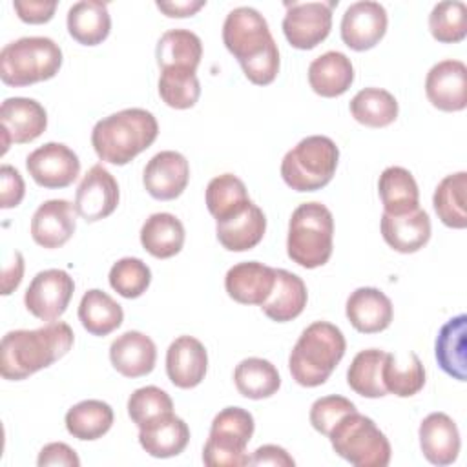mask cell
<instances>
[{"label":"cell","instance_id":"cell-1","mask_svg":"<svg viewBox=\"0 0 467 467\" xmlns=\"http://www.w3.org/2000/svg\"><path fill=\"white\" fill-rule=\"evenodd\" d=\"M223 42L252 84L266 86L275 80L279 49L268 22L257 9L246 5L232 9L223 24Z\"/></svg>","mask_w":467,"mask_h":467},{"label":"cell","instance_id":"cell-2","mask_svg":"<svg viewBox=\"0 0 467 467\" xmlns=\"http://www.w3.org/2000/svg\"><path fill=\"white\" fill-rule=\"evenodd\" d=\"M75 334L64 321H51L35 330H11L0 343V374L20 381L53 365L73 347Z\"/></svg>","mask_w":467,"mask_h":467},{"label":"cell","instance_id":"cell-3","mask_svg":"<svg viewBox=\"0 0 467 467\" xmlns=\"http://www.w3.org/2000/svg\"><path fill=\"white\" fill-rule=\"evenodd\" d=\"M159 135V124L151 111L126 108L100 119L91 131V146L104 162L124 166L148 150Z\"/></svg>","mask_w":467,"mask_h":467},{"label":"cell","instance_id":"cell-4","mask_svg":"<svg viewBox=\"0 0 467 467\" xmlns=\"http://www.w3.org/2000/svg\"><path fill=\"white\" fill-rule=\"evenodd\" d=\"M345 350V336L336 325L314 321L301 332L290 352V374L301 387H319L330 378Z\"/></svg>","mask_w":467,"mask_h":467},{"label":"cell","instance_id":"cell-5","mask_svg":"<svg viewBox=\"0 0 467 467\" xmlns=\"http://www.w3.org/2000/svg\"><path fill=\"white\" fill-rule=\"evenodd\" d=\"M334 246V217L330 210L317 202L299 204L288 223L286 254L303 268L323 266Z\"/></svg>","mask_w":467,"mask_h":467},{"label":"cell","instance_id":"cell-6","mask_svg":"<svg viewBox=\"0 0 467 467\" xmlns=\"http://www.w3.org/2000/svg\"><path fill=\"white\" fill-rule=\"evenodd\" d=\"M60 66L62 49L47 36H24L5 44L0 51V78L13 88L49 80Z\"/></svg>","mask_w":467,"mask_h":467},{"label":"cell","instance_id":"cell-7","mask_svg":"<svg viewBox=\"0 0 467 467\" xmlns=\"http://www.w3.org/2000/svg\"><path fill=\"white\" fill-rule=\"evenodd\" d=\"M339 150L330 137L310 135L301 139L281 161V177L296 192L325 188L337 168Z\"/></svg>","mask_w":467,"mask_h":467},{"label":"cell","instance_id":"cell-8","mask_svg":"<svg viewBox=\"0 0 467 467\" xmlns=\"http://www.w3.org/2000/svg\"><path fill=\"white\" fill-rule=\"evenodd\" d=\"M337 456L356 467H385L390 462V443L378 425L358 410L341 418L328 434Z\"/></svg>","mask_w":467,"mask_h":467},{"label":"cell","instance_id":"cell-9","mask_svg":"<svg viewBox=\"0 0 467 467\" xmlns=\"http://www.w3.org/2000/svg\"><path fill=\"white\" fill-rule=\"evenodd\" d=\"M254 416L241 407H226L215 414L208 440L202 449V462L208 467L248 465L246 445L254 434Z\"/></svg>","mask_w":467,"mask_h":467},{"label":"cell","instance_id":"cell-10","mask_svg":"<svg viewBox=\"0 0 467 467\" xmlns=\"http://www.w3.org/2000/svg\"><path fill=\"white\" fill-rule=\"evenodd\" d=\"M286 13L283 18V33L288 44L296 49H314L321 44L332 27V2H292L285 4Z\"/></svg>","mask_w":467,"mask_h":467},{"label":"cell","instance_id":"cell-11","mask_svg":"<svg viewBox=\"0 0 467 467\" xmlns=\"http://www.w3.org/2000/svg\"><path fill=\"white\" fill-rule=\"evenodd\" d=\"M73 292L75 283L66 270H42L31 279L24 294V305L35 317L55 321L66 312Z\"/></svg>","mask_w":467,"mask_h":467},{"label":"cell","instance_id":"cell-12","mask_svg":"<svg viewBox=\"0 0 467 467\" xmlns=\"http://www.w3.org/2000/svg\"><path fill=\"white\" fill-rule=\"evenodd\" d=\"M26 168L38 186L57 190L77 181L80 173V161L66 144L46 142L27 155Z\"/></svg>","mask_w":467,"mask_h":467},{"label":"cell","instance_id":"cell-13","mask_svg":"<svg viewBox=\"0 0 467 467\" xmlns=\"http://www.w3.org/2000/svg\"><path fill=\"white\" fill-rule=\"evenodd\" d=\"M2 122V139L4 150L7 151L9 144H26L40 137L47 128V113L40 102L27 97H9L2 102L0 108Z\"/></svg>","mask_w":467,"mask_h":467},{"label":"cell","instance_id":"cell-14","mask_svg":"<svg viewBox=\"0 0 467 467\" xmlns=\"http://www.w3.org/2000/svg\"><path fill=\"white\" fill-rule=\"evenodd\" d=\"M387 24L389 16L379 2H354L341 18V40L354 51L372 49L385 36Z\"/></svg>","mask_w":467,"mask_h":467},{"label":"cell","instance_id":"cell-15","mask_svg":"<svg viewBox=\"0 0 467 467\" xmlns=\"http://www.w3.org/2000/svg\"><path fill=\"white\" fill-rule=\"evenodd\" d=\"M119 204L117 179L102 166L93 164L82 177L75 193V210L88 221L95 223L106 219Z\"/></svg>","mask_w":467,"mask_h":467},{"label":"cell","instance_id":"cell-16","mask_svg":"<svg viewBox=\"0 0 467 467\" xmlns=\"http://www.w3.org/2000/svg\"><path fill=\"white\" fill-rule=\"evenodd\" d=\"M190 164L186 157L173 150L155 153L144 166L142 184L157 201L177 199L188 186Z\"/></svg>","mask_w":467,"mask_h":467},{"label":"cell","instance_id":"cell-17","mask_svg":"<svg viewBox=\"0 0 467 467\" xmlns=\"http://www.w3.org/2000/svg\"><path fill=\"white\" fill-rule=\"evenodd\" d=\"M265 232L266 217L252 201H246L228 215L215 221L217 239L230 252H246L257 246Z\"/></svg>","mask_w":467,"mask_h":467},{"label":"cell","instance_id":"cell-18","mask_svg":"<svg viewBox=\"0 0 467 467\" xmlns=\"http://www.w3.org/2000/svg\"><path fill=\"white\" fill-rule=\"evenodd\" d=\"M429 102L441 111H462L467 106V67L462 60L434 64L425 78Z\"/></svg>","mask_w":467,"mask_h":467},{"label":"cell","instance_id":"cell-19","mask_svg":"<svg viewBox=\"0 0 467 467\" xmlns=\"http://www.w3.org/2000/svg\"><path fill=\"white\" fill-rule=\"evenodd\" d=\"M77 228V210L66 199L42 202L31 217V237L42 248L64 246Z\"/></svg>","mask_w":467,"mask_h":467},{"label":"cell","instance_id":"cell-20","mask_svg":"<svg viewBox=\"0 0 467 467\" xmlns=\"http://www.w3.org/2000/svg\"><path fill=\"white\" fill-rule=\"evenodd\" d=\"M208 370L204 345L193 336H179L166 350V374L179 389L197 387Z\"/></svg>","mask_w":467,"mask_h":467},{"label":"cell","instance_id":"cell-21","mask_svg":"<svg viewBox=\"0 0 467 467\" xmlns=\"http://www.w3.org/2000/svg\"><path fill=\"white\" fill-rule=\"evenodd\" d=\"M275 283V268L257 261L234 265L224 275L226 294L241 305H263Z\"/></svg>","mask_w":467,"mask_h":467},{"label":"cell","instance_id":"cell-22","mask_svg":"<svg viewBox=\"0 0 467 467\" xmlns=\"http://www.w3.org/2000/svg\"><path fill=\"white\" fill-rule=\"evenodd\" d=\"M379 226L385 243L400 254H414L431 239V219L420 206L398 215L383 212Z\"/></svg>","mask_w":467,"mask_h":467},{"label":"cell","instance_id":"cell-23","mask_svg":"<svg viewBox=\"0 0 467 467\" xmlns=\"http://www.w3.org/2000/svg\"><path fill=\"white\" fill-rule=\"evenodd\" d=\"M350 325L361 334H376L392 323L394 308L390 299L374 286L356 288L345 305Z\"/></svg>","mask_w":467,"mask_h":467},{"label":"cell","instance_id":"cell-24","mask_svg":"<svg viewBox=\"0 0 467 467\" xmlns=\"http://www.w3.org/2000/svg\"><path fill=\"white\" fill-rule=\"evenodd\" d=\"M420 447L423 456L434 465H451L460 452V432L451 416L431 412L420 423Z\"/></svg>","mask_w":467,"mask_h":467},{"label":"cell","instance_id":"cell-25","mask_svg":"<svg viewBox=\"0 0 467 467\" xmlns=\"http://www.w3.org/2000/svg\"><path fill=\"white\" fill-rule=\"evenodd\" d=\"M109 359L115 370L126 378H140L153 370L157 347L150 336L139 330H128L113 339Z\"/></svg>","mask_w":467,"mask_h":467},{"label":"cell","instance_id":"cell-26","mask_svg":"<svg viewBox=\"0 0 467 467\" xmlns=\"http://www.w3.org/2000/svg\"><path fill=\"white\" fill-rule=\"evenodd\" d=\"M190 441V429L182 418L166 412L139 427V443L153 458L181 454Z\"/></svg>","mask_w":467,"mask_h":467},{"label":"cell","instance_id":"cell-27","mask_svg":"<svg viewBox=\"0 0 467 467\" xmlns=\"http://www.w3.org/2000/svg\"><path fill=\"white\" fill-rule=\"evenodd\" d=\"M354 82V66L341 51H327L308 66V84L314 93L334 99L343 95Z\"/></svg>","mask_w":467,"mask_h":467},{"label":"cell","instance_id":"cell-28","mask_svg":"<svg viewBox=\"0 0 467 467\" xmlns=\"http://www.w3.org/2000/svg\"><path fill=\"white\" fill-rule=\"evenodd\" d=\"M306 285L303 279L285 268H275V283L268 299L261 305L266 317L277 323L296 319L306 306Z\"/></svg>","mask_w":467,"mask_h":467},{"label":"cell","instance_id":"cell-29","mask_svg":"<svg viewBox=\"0 0 467 467\" xmlns=\"http://www.w3.org/2000/svg\"><path fill=\"white\" fill-rule=\"evenodd\" d=\"M67 33L82 46H97L104 42L111 31V16L108 5L99 0H82L67 11Z\"/></svg>","mask_w":467,"mask_h":467},{"label":"cell","instance_id":"cell-30","mask_svg":"<svg viewBox=\"0 0 467 467\" xmlns=\"http://www.w3.org/2000/svg\"><path fill=\"white\" fill-rule=\"evenodd\" d=\"M140 244L157 259L173 257L182 250L184 226L173 213H151L140 228Z\"/></svg>","mask_w":467,"mask_h":467},{"label":"cell","instance_id":"cell-31","mask_svg":"<svg viewBox=\"0 0 467 467\" xmlns=\"http://www.w3.org/2000/svg\"><path fill=\"white\" fill-rule=\"evenodd\" d=\"M157 64L162 69H192L195 71L202 57V42L190 29H170L157 42Z\"/></svg>","mask_w":467,"mask_h":467},{"label":"cell","instance_id":"cell-32","mask_svg":"<svg viewBox=\"0 0 467 467\" xmlns=\"http://www.w3.org/2000/svg\"><path fill=\"white\" fill-rule=\"evenodd\" d=\"M378 192L385 213H405L418 208L420 190L412 173L401 166H389L381 171Z\"/></svg>","mask_w":467,"mask_h":467},{"label":"cell","instance_id":"cell-33","mask_svg":"<svg viewBox=\"0 0 467 467\" xmlns=\"http://www.w3.org/2000/svg\"><path fill=\"white\" fill-rule=\"evenodd\" d=\"M78 319L93 336H108L122 325V306L104 290H88L78 305Z\"/></svg>","mask_w":467,"mask_h":467},{"label":"cell","instance_id":"cell-34","mask_svg":"<svg viewBox=\"0 0 467 467\" xmlns=\"http://www.w3.org/2000/svg\"><path fill=\"white\" fill-rule=\"evenodd\" d=\"M465 314H460L452 319H449L438 332L436 337V347H434V354H436V361L440 365V368L458 379V381H465L467 374H465Z\"/></svg>","mask_w":467,"mask_h":467},{"label":"cell","instance_id":"cell-35","mask_svg":"<svg viewBox=\"0 0 467 467\" xmlns=\"http://www.w3.org/2000/svg\"><path fill=\"white\" fill-rule=\"evenodd\" d=\"M234 383L241 396L248 400H265L281 387L277 368L263 358H246L234 370Z\"/></svg>","mask_w":467,"mask_h":467},{"label":"cell","instance_id":"cell-36","mask_svg":"<svg viewBox=\"0 0 467 467\" xmlns=\"http://www.w3.org/2000/svg\"><path fill=\"white\" fill-rule=\"evenodd\" d=\"M113 425V409L100 400H84L66 412V429L77 440H99Z\"/></svg>","mask_w":467,"mask_h":467},{"label":"cell","instance_id":"cell-37","mask_svg":"<svg viewBox=\"0 0 467 467\" xmlns=\"http://www.w3.org/2000/svg\"><path fill=\"white\" fill-rule=\"evenodd\" d=\"M385 356L387 352L379 348H367L354 356L347 370V383L356 394L363 398H383L387 394L381 376Z\"/></svg>","mask_w":467,"mask_h":467},{"label":"cell","instance_id":"cell-38","mask_svg":"<svg viewBox=\"0 0 467 467\" xmlns=\"http://www.w3.org/2000/svg\"><path fill=\"white\" fill-rule=\"evenodd\" d=\"M465 192H467V173L458 171L443 177L432 197V204L440 221L449 226L462 230L467 226L465 212Z\"/></svg>","mask_w":467,"mask_h":467},{"label":"cell","instance_id":"cell-39","mask_svg":"<svg viewBox=\"0 0 467 467\" xmlns=\"http://www.w3.org/2000/svg\"><path fill=\"white\" fill-rule=\"evenodd\" d=\"M398 100L381 88L359 89L350 100L352 117L368 128H385L398 117Z\"/></svg>","mask_w":467,"mask_h":467},{"label":"cell","instance_id":"cell-40","mask_svg":"<svg viewBox=\"0 0 467 467\" xmlns=\"http://www.w3.org/2000/svg\"><path fill=\"white\" fill-rule=\"evenodd\" d=\"M381 376L387 392L398 398H410L425 385V368L414 352H409L403 363H400L398 356L387 352Z\"/></svg>","mask_w":467,"mask_h":467},{"label":"cell","instance_id":"cell-41","mask_svg":"<svg viewBox=\"0 0 467 467\" xmlns=\"http://www.w3.org/2000/svg\"><path fill=\"white\" fill-rule=\"evenodd\" d=\"M159 95L162 102L175 109L195 106L201 97V84L192 69H162L159 77Z\"/></svg>","mask_w":467,"mask_h":467},{"label":"cell","instance_id":"cell-42","mask_svg":"<svg viewBox=\"0 0 467 467\" xmlns=\"http://www.w3.org/2000/svg\"><path fill=\"white\" fill-rule=\"evenodd\" d=\"M431 35L441 44L462 42L467 35V7L460 0L440 2L429 15Z\"/></svg>","mask_w":467,"mask_h":467},{"label":"cell","instance_id":"cell-43","mask_svg":"<svg viewBox=\"0 0 467 467\" xmlns=\"http://www.w3.org/2000/svg\"><path fill=\"white\" fill-rule=\"evenodd\" d=\"M246 201H250L246 186L234 173L217 175L206 186V208L215 221L228 215Z\"/></svg>","mask_w":467,"mask_h":467},{"label":"cell","instance_id":"cell-44","mask_svg":"<svg viewBox=\"0 0 467 467\" xmlns=\"http://www.w3.org/2000/svg\"><path fill=\"white\" fill-rule=\"evenodd\" d=\"M108 279L119 296L135 299L148 290L151 283V270L139 257H122L111 266Z\"/></svg>","mask_w":467,"mask_h":467},{"label":"cell","instance_id":"cell-45","mask_svg":"<svg viewBox=\"0 0 467 467\" xmlns=\"http://www.w3.org/2000/svg\"><path fill=\"white\" fill-rule=\"evenodd\" d=\"M166 412H173V401L168 392L155 385L133 390L128 400V414L137 427H142Z\"/></svg>","mask_w":467,"mask_h":467},{"label":"cell","instance_id":"cell-46","mask_svg":"<svg viewBox=\"0 0 467 467\" xmlns=\"http://www.w3.org/2000/svg\"><path fill=\"white\" fill-rule=\"evenodd\" d=\"M354 410H356V405L345 396H337V394L323 396L316 400L310 407V423L317 432L328 436L330 431L336 427V423Z\"/></svg>","mask_w":467,"mask_h":467},{"label":"cell","instance_id":"cell-47","mask_svg":"<svg viewBox=\"0 0 467 467\" xmlns=\"http://www.w3.org/2000/svg\"><path fill=\"white\" fill-rule=\"evenodd\" d=\"M0 206L4 210L18 206L26 193V184L20 171L11 164H4L0 168Z\"/></svg>","mask_w":467,"mask_h":467},{"label":"cell","instance_id":"cell-48","mask_svg":"<svg viewBox=\"0 0 467 467\" xmlns=\"http://www.w3.org/2000/svg\"><path fill=\"white\" fill-rule=\"evenodd\" d=\"M13 7L18 18L26 24H46L53 18L57 2L44 0H15Z\"/></svg>","mask_w":467,"mask_h":467},{"label":"cell","instance_id":"cell-49","mask_svg":"<svg viewBox=\"0 0 467 467\" xmlns=\"http://www.w3.org/2000/svg\"><path fill=\"white\" fill-rule=\"evenodd\" d=\"M36 463H38V467H47V465L78 467L80 460H78L77 452L67 443L53 441V443H47L40 449Z\"/></svg>","mask_w":467,"mask_h":467},{"label":"cell","instance_id":"cell-50","mask_svg":"<svg viewBox=\"0 0 467 467\" xmlns=\"http://www.w3.org/2000/svg\"><path fill=\"white\" fill-rule=\"evenodd\" d=\"M248 465H275V467H294V458L279 445L257 447L248 462Z\"/></svg>","mask_w":467,"mask_h":467},{"label":"cell","instance_id":"cell-51","mask_svg":"<svg viewBox=\"0 0 467 467\" xmlns=\"http://www.w3.org/2000/svg\"><path fill=\"white\" fill-rule=\"evenodd\" d=\"M24 275V257L20 252H13V259L5 265L2 274V294L9 296L18 288Z\"/></svg>","mask_w":467,"mask_h":467},{"label":"cell","instance_id":"cell-52","mask_svg":"<svg viewBox=\"0 0 467 467\" xmlns=\"http://www.w3.org/2000/svg\"><path fill=\"white\" fill-rule=\"evenodd\" d=\"M204 0H184V2H157V9H161L170 18H184L193 16L201 7H204Z\"/></svg>","mask_w":467,"mask_h":467}]
</instances>
